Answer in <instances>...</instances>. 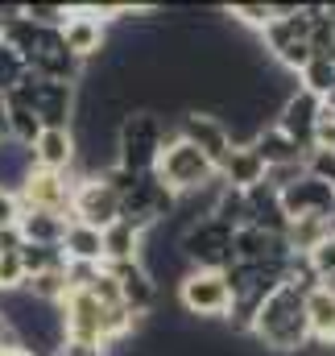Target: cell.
Returning <instances> with one entry per match:
<instances>
[{
  "instance_id": "obj_1",
  "label": "cell",
  "mask_w": 335,
  "mask_h": 356,
  "mask_svg": "<svg viewBox=\"0 0 335 356\" xmlns=\"http://www.w3.org/2000/svg\"><path fill=\"white\" fill-rule=\"evenodd\" d=\"M249 336L261 348H269V353H281V356L302 353L307 340H311V327H307V294L294 290L290 282H281V286L256 307Z\"/></svg>"
},
{
  "instance_id": "obj_2",
  "label": "cell",
  "mask_w": 335,
  "mask_h": 356,
  "mask_svg": "<svg viewBox=\"0 0 335 356\" xmlns=\"http://www.w3.org/2000/svg\"><path fill=\"white\" fill-rule=\"evenodd\" d=\"M166 124L154 108H129L120 112L116 129H112V149H116V166L129 175H154L158 158L166 149Z\"/></svg>"
},
{
  "instance_id": "obj_3",
  "label": "cell",
  "mask_w": 335,
  "mask_h": 356,
  "mask_svg": "<svg viewBox=\"0 0 335 356\" xmlns=\"http://www.w3.org/2000/svg\"><path fill=\"white\" fill-rule=\"evenodd\" d=\"M178 253L190 269L224 273V269L236 266V232L228 224H220L215 216H203L178 232Z\"/></svg>"
},
{
  "instance_id": "obj_4",
  "label": "cell",
  "mask_w": 335,
  "mask_h": 356,
  "mask_svg": "<svg viewBox=\"0 0 335 356\" xmlns=\"http://www.w3.org/2000/svg\"><path fill=\"white\" fill-rule=\"evenodd\" d=\"M158 182L166 186L170 195H199V191H207V186H215V166L190 145V141H182L178 133H170L166 137V149H162V158H158Z\"/></svg>"
},
{
  "instance_id": "obj_5",
  "label": "cell",
  "mask_w": 335,
  "mask_h": 356,
  "mask_svg": "<svg viewBox=\"0 0 335 356\" xmlns=\"http://www.w3.org/2000/svg\"><path fill=\"white\" fill-rule=\"evenodd\" d=\"M8 95L25 99L42 129H71L79 116V83H50V79L25 75V83L13 88Z\"/></svg>"
},
{
  "instance_id": "obj_6",
  "label": "cell",
  "mask_w": 335,
  "mask_h": 356,
  "mask_svg": "<svg viewBox=\"0 0 335 356\" xmlns=\"http://www.w3.org/2000/svg\"><path fill=\"white\" fill-rule=\"evenodd\" d=\"M174 207H178V195H170L166 186L158 182V175H137L133 186L120 195V220L129 228H137L141 236L149 228H158L162 220H170Z\"/></svg>"
},
{
  "instance_id": "obj_7",
  "label": "cell",
  "mask_w": 335,
  "mask_h": 356,
  "mask_svg": "<svg viewBox=\"0 0 335 356\" xmlns=\"http://www.w3.org/2000/svg\"><path fill=\"white\" fill-rule=\"evenodd\" d=\"M178 302L195 319H228L232 315V286L224 273L211 269H186L178 277Z\"/></svg>"
},
{
  "instance_id": "obj_8",
  "label": "cell",
  "mask_w": 335,
  "mask_h": 356,
  "mask_svg": "<svg viewBox=\"0 0 335 356\" xmlns=\"http://www.w3.org/2000/svg\"><path fill=\"white\" fill-rule=\"evenodd\" d=\"M71 220L87 228H112L120 220V195L108 186L104 175H83L75 182V199H71Z\"/></svg>"
},
{
  "instance_id": "obj_9",
  "label": "cell",
  "mask_w": 335,
  "mask_h": 356,
  "mask_svg": "<svg viewBox=\"0 0 335 356\" xmlns=\"http://www.w3.org/2000/svg\"><path fill=\"white\" fill-rule=\"evenodd\" d=\"M75 182L71 175H54V170H29L25 182L17 186V199L25 211H58V216H71V199H75Z\"/></svg>"
},
{
  "instance_id": "obj_10",
  "label": "cell",
  "mask_w": 335,
  "mask_h": 356,
  "mask_svg": "<svg viewBox=\"0 0 335 356\" xmlns=\"http://www.w3.org/2000/svg\"><path fill=\"white\" fill-rule=\"evenodd\" d=\"M178 137L182 141H190L215 170L224 166V158H228V149H232V133H228V124L215 116V112H207V108H190V112H182V120H178Z\"/></svg>"
},
{
  "instance_id": "obj_11",
  "label": "cell",
  "mask_w": 335,
  "mask_h": 356,
  "mask_svg": "<svg viewBox=\"0 0 335 356\" xmlns=\"http://www.w3.org/2000/svg\"><path fill=\"white\" fill-rule=\"evenodd\" d=\"M281 211L286 220H332L335 216V186L302 175L281 186Z\"/></svg>"
},
{
  "instance_id": "obj_12",
  "label": "cell",
  "mask_w": 335,
  "mask_h": 356,
  "mask_svg": "<svg viewBox=\"0 0 335 356\" xmlns=\"http://www.w3.org/2000/svg\"><path fill=\"white\" fill-rule=\"evenodd\" d=\"M319 112H323V99L319 95H311V91L294 88L290 91V99L277 108V129L290 137V141H298V149H315V124H319Z\"/></svg>"
},
{
  "instance_id": "obj_13",
  "label": "cell",
  "mask_w": 335,
  "mask_h": 356,
  "mask_svg": "<svg viewBox=\"0 0 335 356\" xmlns=\"http://www.w3.org/2000/svg\"><path fill=\"white\" fill-rule=\"evenodd\" d=\"M63 42H67V50H71L79 63H87V58H95V54L104 50V42H108V21L99 17L95 4L71 8V13H67V25H63Z\"/></svg>"
},
{
  "instance_id": "obj_14",
  "label": "cell",
  "mask_w": 335,
  "mask_h": 356,
  "mask_svg": "<svg viewBox=\"0 0 335 356\" xmlns=\"http://www.w3.org/2000/svg\"><path fill=\"white\" fill-rule=\"evenodd\" d=\"M104 269L116 277V286H120V302H124L137 319L154 311V302H158V282L145 273L141 261H120V266H104Z\"/></svg>"
},
{
  "instance_id": "obj_15",
  "label": "cell",
  "mask_w": 335,
  "mask_h": 356,
  "mask_svg": "<svg viewBox=\"0 0 335 356\" xmlns=\"http://www.w3.org/2000/svg\"><path fill=\"white\" fill-rule=\"evenodd\" d=\"M29 154H33L38 170L71 175V166L79 158V137H75V129H42V137L29 145Z\"/></svg>"
},
{
  "instance_id": "obj_16",
  "label": "cell",
  "mask_w": 335,
  "mask_h": 356,
  "mask_svg": "<svg viewBox=\"0 0 335 356\" xmlns=\"http://www.w3.org/2000/svg\"><path fill=\"white\" fill-rule=\"evenodd\" d=\"M220 175V186H232V191H249L256 182H265V162L256 158V149H252L249 141H232V149H228V158H224V166L215 170Z\"/></svg>"
},
{
  "instance_id": "obj_17",
  "label": "cell",
  "mask_w": 335,
  "mask_h": 356,
  "mask_svg": "<svg viewBox=\"0 0 335 356\" xmlns=\"http://www.w3.org/2000/svg\"><path fill=\"white\" fill-rule=\"evenodd\" d=\"M256 149V158L265 162V170H286V166H302L307 149H298V141H290L277 124H261L256 137L249 141Z\"/></svg>"
},
{
  "instance_id": "obj_18",
  "label": "cell",
  "mask_w": 335,
  "mask_h": 356,
  "mask_svg": "<svg viewBox=\"0 0 335 356\" xmlns=\"http://www.w3.org/2000/svg\"><path fill=\"white\" fill-rule=\"evenodd\" d=\"M245 199H249V211H252V224L256 228H265V232H273V236H286V211H281V191L265 178V182H256L245 191Z\"/></svg>"
},
{
  "instance_id": "obj_19",
  "label": "cell",
  "mask_w": 335,
  "mask_h": 356,
  "mask_svg": "<svg viewBox=\"0 0 335 356\" xmlns=\"http://www.w3.org/2000/svg\"><path fill=\"white\" fill-rule=\"evenodd\" d=\"M67 224H71V216H58V211H25V207H21L17 232H21L25 245H50V249H63Z\"/></svg>"
},
{
  "instance_id": "obj_20",
  "label": "cell",
  "mask_w": 335,
  "mask_h": 356,
  "mask_svg": "<svg viewBox=\"0 0 335 356\" xmlns=\"http://www.w3.org/2000/svg\"><path fill=\"white\" fill-rule=\"evenodd\" d=\"M145 236L137 228H129L124 220H116L112 228H104V266H120V261H141Z\"/></svg>"
},
{
  "instance_id": "obj_21",
  "label": "cell",
  "mask_w": 335,
  "mask_h": 356,
  "mask_svg": "<svg viewBox=\"0 0 335 356\" xmlns=\"http://www.w3.org/2000/svg\"><path fill=\"white\" fill-rule=\"evenodd\" d=\"M63 253H67V261L104 266V232L71 220V224H67V236H63Z\"/></svg>"
},
{
  "instance_id": "obj_22",
  "label": "cell",
  "mask_w": 335,
  "mask_h": 356,
  "mask_svg": "<svg viewBox=\"0 0 335 356\" xmlns=\"http://www.w3.org/2000/svg\"><path fill=\"white\" fill-rule=\"evenodd\" d=\"M307 327L315 344H335V298L323 286L307 290Z\"/></svg>"
},
{
  "instance_id": "obj_23",
  "label": "cell",
  "mask_w": 335,
  "mask_h": 356,
  "mask_svg": "<svg viewBox=\"0 0 335 356\" xmlns=\"http://www.w3.org/2000/svg\"><path fill=\"white\" fill-rule=\"evenodd\" d=\"M211 216H215L220 224H228L232 232H240V228H249V224H252V211H249L245 191H232V186H220V191H215Z\"/></svg>"
},
{
  "instance_id": "obj_24",
  "label": "cell",
  "mask_w": 335,
  "mask_h": 356,
  "mask_svg": "<svg viewBox=\"0 0 335 356\" xmlns=\"http://www.w3.org/2000/svg\"><path fill=\"white\" fill-rule=\"evenodd\" d=\"M332 236V228H327V220H290L286 224V245H290V253L294 257H307L315 245H323Z\"/></svg>"
},
{
  "instance_id": "obj_25",
  "label": "cell",
  "mask_w": 335,
  "mask_h": 356,
  "mask_svg": "<svg viewBox=\"0 0 335 356\" xmlns=\"http://www.w3.org/2000/svg\"><path fill=\"white\" fill-rule=\"evenodd\" d=\"M21 269L25 277H38L46 269H67V253L63 249H50V245H21Z\"/></svg>"
},
{
  "instance_id": "obj_26",
  "label": "cell",
  "mask_w": 335,
  "mask_h": 356,
  "mask_svg": "<svg viewBox=\"0 0 335 356\" xmlns=\"http://www.w3.org/2000/svg\"><path fill=\"white\" fill-rule=\"evenodd\" d=\"M298 83H302V91H311V95L327 99L332 88H335V58H311V63L302 67Z\"/></svg>"
},
{
  "instance_id": "obj_27",
  "label": "cell",
  "mask_w": 335,
  "mask_h": 356,
  "mask_svg": "<svg viewBox=\"0 0 335 356\" xmlns=\"http://www.w3.org/2000/svg\"><path fill=\"white\" fill-rule=\"evenodd\" d=\"M25 75H29L25 58H21L13 46H4V42H0V95H8L13 88H21V83H25Z\"/></svg>"
},
{
  "instance_id": "obj_28",
  "label": "cell",
  "mask_w": 335,
  "mask_h": 356,
  "mask_svg": "<svg viewBox=\"0 0 335 356\" xmlns=\"http://www.w3.org/2000/svg\"><path fill=\"white\" fill-rule=\"evenodd\" d=\"M228 17H232L236 25H245V29L265 33V25L273 21V4H232V8H228Z\"/></svg>"
},
{
  "instance_id": "obj_29",
  "label": "cell",
  "mask_w": 335,
  "mask_h": 356,
  "mask_svg": "<svg viewBox=\"0 0 335 356\" xmlns=\"http://www.w3.org/2000/svg\"><path fill=\"white\" fill-rule=\"evenodd\" d=\"M25 269H21V257L17 253H0V298L4 294H21L25 290Z\"/></svg>"
},
{
  "instance_id": "obj_30",
  "label": "cell",
  "mask_w": 335,
  "mask_h": 356,
  "mask_svg": "<svg viewBox=\"0 0 335 356\" xmlns=\"http://www.w3.org/2000/svg\"><path fill=\"white\" fill-rule=\"evenodd\" d=\"M21 13H25L33 25H42V29H63L71 8H63V4H21Z\"/></svg>"
},
{
  "instance_id": "obj_31",
  "label": "cell",
  "mask_w": 335,
  "mask_h": 356,
  "mask_svg": "<svg viewBox=\"0 0 335 356\" xmlns=\"http://www.w3.org/2000/svg\"><path fill=\"white\" fill-rule=\"evenodd\" d=\"M302 170L311 178H319V182H327V186H335V149H311L302 158Z\"/></svg>"
},
{
  "instance_id": "obj_32",
  "label": "cell",
  "mask_w": 335,
  "mask_h": 356,
  "mask_svg": "<svg viewBox=\"0 0 335 356\" xmlns=\"http://www.w3.org/2000/svg\"><path fill=\"white\" fill-rule=\"evenodd\" d=\"M307 266H311V273L319 277V282H327L335 273V236H327L323 245H315L311 253H307Z\"/></svg>"
},
{
  "instance_id": "obj_33",
  "label": "cell",
  "mask_w": 335,
  "mask_h": 356,
  "mask_svg": "<svg viewBox=\"0 0 335 356\" xmlns=\"http://www.w3.org/2000/svg\"><path fill=\"white\" fill-rule=\"evenodd\" d=\"M21 220V199L13 191H0V228H17Z\"/></svg>"
},
{
  "instance_id": "obj_34",
  "label": "cell",
  "mask_w": 335,
  "mask_h": 356,
  "mask_svg": "<svg viewBox=\"0 0 335 356\" xmlns=\"http://www.w3.org/2000/svg\"><path fill=\"white\" fill-rule=\"evenodd\" d=\"M54 356H108L104 344H79V340H63Z\"/></svg>"
},
{
  "instance_id": "obj_35",
  "label": "cell",
  "mask_w": 335,
  "mask_h": 356,
  "mask_svg": "<svg viewBox=\"0 0 335 356\" xmlns=\"http://www.w3.org/2000/svg\"><path fill=\"white\" fill-rule=\"evenodd\" d=\"M21 232L17 228H0V253H21Z\"/></svg>"
},
{
  "instance_id": "obj_36",
  "label": "cell",
  "mask_w": 335,
  "mask_h": 356,
  "mask_svg": "<svg viewBox=\"0 0 335 356\" xmlns=\"http://www.w3.org/2000/svg\"><path fill=\"white\" fill-rule=\"evenodd\" d=\"M17 17H21V4H0V38H4V29H8Z\"/></svg>"
},
{
  "instance_id": "obj_37",
  "label": "cell",
  "mask_w": 335,
  "mask_h": 356,
  "mask_svg": "<svg viewBox=\"0 0 335 356\" xmlns=\"http://www.w3.org/2000/svg\"><path fill=\"white\" fill-rule=\"evenodd\" d=\"M8 141V104H4V95H0V145Z\"/></svg>"
},
{
  "instance_id": "obj_38",
  "label": "cell",
  "mask_w": 335,
  "mask_h": 356,
  "mask_svg": "<svg viewBox=\"0 0 335 356\" xmlns=\"http://www.w3.org/2000/svg\"><path fill=\"white\" fill-rule=\"evenodd\" d=\"M0 356H33V353H25L21 344H4V348H0Z\"/></svg>"
},
{
  "instance_id": "obj_39",
  "label": "cell",
  "mask_w": 335,
  "mask_h": 356,
  "mask_svg": "<svg viewBox=\"0 0 335 356\" xmlns=\"http://www.w3.org/2000/svg\"><path fill=\"white\" fill-rule=\"evenodd\" d=\"M319 286H323V290H327V294H332V298H335V273H332V277H327V282H319Z\"/></svg>"
},
{
  "instance_id": "obj_40",
  "label": "cell",
  "mask_w": 335,
  "mask_h": 356,
  "mask_svg": "<svg viewBox=\"0 0 335 356\" xmlns=\"http://www.w3.org/2000/svg\"><path fill=\"white\" fill-rule=\"evenodd\" d=\"M323 108H327V112H332V116H335V88H332V95L323 99Z\"/></svg>"
}]
</instances>
